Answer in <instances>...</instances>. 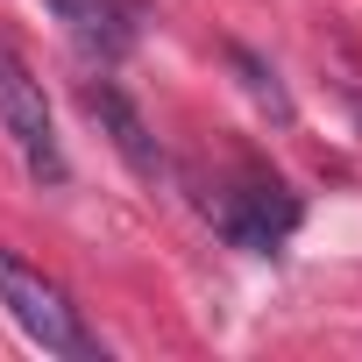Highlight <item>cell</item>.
I'll use <instances>...</instances> for the list:
<instances>
[{
	"label": "cell",
	"instance_id": "cell-1",
	"mask_svg": "<svg viewBox=\"0 0 362 362\" xmlns=\"http://www.w3.org/2000/svg\"><path fill=\"white\" fill-rule=\"evenodd\" d=\"M0 305H8V320H15L43 355H71V362H93V355H100L93 334L78 327L71 298H64L43 270H29L22 256H8V249H0Z\"/></svg>",
	"mask_w": 362,
	"mask_h": 362
},
{
	"label": "cell",
	"instance_id": "cell-2",
	"mask_svg": "<svg viewBox=\"0 0 362 362\" xmlns=\"http://www.w3.org/2000/svg\"><path fill=\"white\" fill-rule=\"evenodd\" d=\"M0 128H8V142H15V156L29 163L36 185H64V177H71L64 142H57V128H50V100H43V86L29 78V64H22L8 43H0Z\"/></svg>",
	"mask_w": 362,
	"mask_h": 362
},
{
	"label": "cell",
	"instance_id": "cell-3",
	"mask_svg": "<svg viewBox=\"0 0 362 362\" xmlns=\"http://www.w3.org/2000/svg\"><path fill=\"white\" fill-rule=\"evenodd\" d=\"M206 214H214V228H221L235 249H249V256H277L284 235L298 228V199L277 185V177H242V185H221V192L206 199Z\"/></svg>",
	"mask_w": 362,
	"mask_h": 362
},
{
	"label": "cell",
	"instance_id": "cell-4",
	"mask_svg": "<svg viewBox=\"0 0 362 362\" xmlns=\"http://www.w3.org/2000/svg\"><path fill=\"white\" fill-rule=\"evenodd\" d=\"M78 107L100 121V135L121 149V163H128L135 177H149V185H156V177L170 170V163H163V149H156V135H149V121L128 107V93H121V86H107V78H86V86H78Z\"/></svg>",
	"mask_w": 362,
	"mask_h": 362
},
{
	"label": "cell",
	"instance_id": "cell-5",
	"mask_svg": "<svg viewBox=\"0 0 362 362\" xmlns=\"http://www.w3.org/2000/svg\"><path fill=\"white\" fill-rule=\"evenodd\" d=\"M43 8L64 22V36H78L86 50H100V57H121L128 50V22H121V8L114 0H43Z\"/></svg>",
	"mask_w": 362,
	"mask_h": 362
},
{
	"label": "cell",
	"instance_id": "cell-6",
	"mask_svg": "<svg viewBox=\"0 0 362 362\" xmlns=\"http://www.w3.org/2000/svg\"><path fill=\"white\" fill-rule=\"evenodd\" d=\"M228 64L242 71L249 100H256V107H270V121H284V128H291V93L277 86V71H270V64H263L256 50H242V43H228Z\"/></svg>",
	"mask_w": 362,
	"mask_h": 362
}]
</instances>
